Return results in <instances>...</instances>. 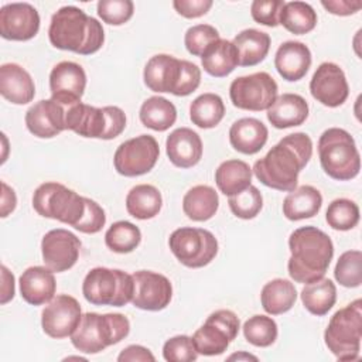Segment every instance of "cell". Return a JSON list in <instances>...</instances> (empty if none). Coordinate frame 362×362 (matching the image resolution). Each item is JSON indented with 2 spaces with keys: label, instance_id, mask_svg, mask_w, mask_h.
Segmentation results:
<instances>
[{
  "label": "cell",
  "instance_id": "cell-41",
  "mask_svg": "<svg viewBox=\"0 0 362 362\" xmlns=\"http://www.w3.org/2000/svg\"><path fill=\"white\" fill-rule=\"evenodd\" d=\"M325 219L335 230H349L359 222V206L348 198L334 199L327 208Z\"/></svg>",
  "mask_w": 362,
  "mask_h": 362
},
{
  "label": "cell",
  "instance_id": "cell-39",
  "mask_svg": "<svg viewBox=\"0 0 362 362\" xmlns=\"http://www.w3.org/2000/svg\"><path fill=\"white\" fill-rule=\"evenodd\" d=\"M141 242L140 229L129 221L115 222L105 233L106 246L116 253H130Z\"/></svg>",
  "mask_w": 362,
  "mask_h": 362
},
{
  "label": "cell",
  "instance_id": "cell-11",
  "mask_svg": "<svg viewBox=\"0 0 362 362\" xmlns=\"http://www.w3.org/2000/svg\"><path fill=\"white\" fill-rule=\"evenodd\" d=\"M168 246L177 260L191 269H199L209 264L218 253V240L206 229L184 226L175 229Z\"/></svg>",
  "mask_w": 362,
  "mask_h": 362
},
{
  "label": "cell",
  "instance_id": "cell-40",
  "mask_svg": "<svg viewBox=\"0 0 362 362\" xmlns=\"http://www.w3.org/2000/svg\"><path fill=\"white\" fill-rule=\"evenodd\" d=\"M277 334L276 321L267 315H253L243 324V335L246 341L255 346H270L277 339Z\"/></svg>",
  "mask_w": 362,
  "mask_h": 362
},
{
  "label": "cell",
  "instance_id": "cell-21",
  "mask_svg": "<svg viewBox=\"0 0 362 362\" xmlns=\"http://www.w3.org/2000/svg\"><path fill=\"white\" fill-rule=\"evenodd\" d=\"M66 106L55 99H42L25 112L28 132L40 139H51L66 130Z\"/></svg>",
  "mask_w": 362,
  "mask_h": 362
},
{
  "label": "cell",
  "instance_id": "cell-16",
  "mask_svg": "<svg viewBox=\"0 0 362 362\" xmlns=\"http://www.w3.org/2000/svg\"><path fill=\"white\" fill-rule=\"evenodd\" d=\"M79 238L62 228L47 232L41 240L42 262L54 273L69 270L79 257Z\"/></svg>",
  "mask_w": 362,
  "mask_h": 362
},
{
  "label": "cell",
  "instance_id": "cell-48",
  "mask_svg": "<svg viewBox=\"0 0 362 362\" xmlns=\"http://www.w3.org/2000/svg\"><path fill=\"white\" fill-rule=\"evenodd\" d=\"M85 214L82 216V219L78 222V225L75 226L76 230L82 232V233H98L106 223V215L103 208L95 202L90 198L85 197Z\"/></svg>",
  "mask_w": 362,
  "mask_h": 362
},
{
  "label": "cell",
  "instance_id": "cell-15",
  "mask_svg": "<svg viewBox=\"0 0 362 362\" xmlns=\"http://www.w3.org/2000/svg\"><path fill=\"white\" fill-rule=\"evenodd\" d=\"M82 318L78 300L68 294H58L42 310V331L55 339L66 338L74 334Z\"/></svg>",
  "mask_w": 362,
  "mask_h": 362
},
{
  "label": "cell",
  "instance_id": "cell-18",
  "mask_svg": "<svg viewBox=\"0 0 362 362\" xmlns=\"http://www.w3.org/2000/svg\"><path fill=\"white\" fill-rule=\"evenodd\" d=\"M310 92L313 98L324 106H341L349 95V86L339 65L322 62L310 81Z\"/></svg>",
  "mask_w": 362,
  "mask_h": 362
},
{
  "label": "cell",
  "instance_id": "cell-45",
  "mask_svg": "<svg viewBox=\"0 0 362 362\" xmlns=\"http://www.w3.org/2000/svg\"><path fill=\"white\" fill-rule=\"evenodd\" d=\"M134 13V4L130 0H100L98 3V16L110 25L127 23Z\"/></svg>",
  "mask_w": 362,
  "mask_h": 362
},
{
  "label": "cell",
  "instance_id": "cell-33",
  "mask_svg": "<svg viewBox=\"0 0 362 362\" xmlns=\"http://www.w3.org/2000/svg\"><path fill=\"white\" fill-rule=\"evenodd\" d=\"M163 206V197L158 188L150 184L133 187L126 197V209L136 219H151L158 215Z\"/></svg>",
  "mask_w": 362,
  "mask_h": 362
},
{
  "label": "cell",
  "instance_id": "cell-37",
  "mask_svg": "<svg viewBox=\"0 0 362 362\" xmlns=\"http://www.w3.org/2000/svg\"><path fill=\"white\" fill-rule=\"evenodd\" d=\"M225 116V105L216 93H202L189 105V119L201 129H212L221 123Z\"/></svg>",
  "mask_w": 362,
  "mask_h": 362
},
{
  "label": "cell",
  "instance_id": "cell-54",
  "mask_svg": "<svg viewBox=\"0 0 362 362\" xmlns=\"http://www.w3.org/2000/svg\"><path fill=\"white\" fill-rule=\"evenodd\" d=\"M228 359H229V361H232V359H238V361H240V359H253V361H257L256 356H253V355H250V354H243V352H240V354H233V355H230Z\"/></svg>",
  "mask_w": 362,
  "mask_h": 362
},
{
  "label": "cell",
  "instance_id": "cell-19",
  "mask_svg": "<svg viewBox=\"0 0 362 362\" xmlns=\"http://www.w3.org/2000/svg\"><path fill=\"white\" fill-rule=\"evenodd\" d=\"M40 30V14L28 3H8L0 8V35L11 41H28Z\"/></svg>",
  "mask_w": 362,
  "mask_h": 362
},
{
  "label": "cell",
  "instance_id": "cell-3",
  "mask_svg": "<svg viewBox=\"0 0 362 362\" xmlns=\"http://www.w3.org/2000/svg\"><path fill=\"white\" fill-rule=\"evenodd\" d=\"M48 37L55 48L81 55L95 54L105 42L102 24L75 6H64L52 14Z\"/></svg>",
  "mask_w": 362,
  "mask_h": 362
},
{
  "label": "cell",
  "instance_id": "cell-20",
  "mask_svg": "<svg viewBox=\"0 0 362 362\" xmlns=\"http://www.w3.org/2000/svg\"><path fill=\"white\" fill-rule=\"evenodd\" d=\"M86 88V74L83 68L72 61L57 64L49 74V89L52 99L64 106L81 102Z\"/></svg>",
  "mask_w": 362,
  "mask_h": 362
},
{
  "label": "cell",
  "instance_id": "cell-4",
  "mask_svg": "<svg viewBox=\"0 0 362 362\" xmlns=\"http://www.w3.org/2000/svg\"><path fill=\"white\" fill-rule=\"evenodd\" d=\"M143 79L153 92L187 96L199 86L201 69L189 61L168 54H157L147 61Z\"/></svg>",
  "mask_w": 362,
  "mask_h": 362
},
{
  "label": "cell",
  "instance_id": "cell-12",
  "mask_svg": "<svg viewBox=\"0 0 362 362\" xmlns=\"http://www.w3.org/2000/svg\"><path fill=\"white\" fill-rule=\"evenodd\" d=\"M240 322L238 315L230 310L214 311L204 325L192 335L198 355L215 356L223 354L229 344L238 337Z\"/></svg>",
  "mask_w": 362,
  "mask_h": 362
},
{
  "label": "cell",
  "instance_id": "cell-28",
  "mask_svg": "<svg viewBox=\"0 0 362 362\" xmlns=\"http://www.w3.org/2000/svg\"><path fill=\"white\" fill-rule=\"evenodd\" d=\"M322 205L321 192L313 185H301L284 198L283 215L290 221H301L315 216Z\"/></svg>",
  "mask_w": 362,
  "mask_h": 362
},
{
  "label": "cell",
  "instance_id": "cell-49",
  "mask_svg": "<svg viewBox=\"0 0 362 362\" xmlns=\"http://www.w3.org/2000/svg\"><path fill=\"white\" fill-rule=\"evenodd\" d=\"M175 11L185 18H198L209 11L212 0H174Z\"/></svg>",
  "mask_w": 362,
  "mask_h": 362
},
{
  "label": "cell",
  "instance_id": "cell-32",
  "mask_svg": "<svg viewBox=\"0 0 362 362\" xmlns=\"http://www.w3.org/2000/svg\"><path fill=\"white\" fill-rule=\"evenodd\" d=\"M215 182L222 194L232 197L252 185V168L242 160H226L216 168Z\"/></svg>",
  "mask_w": 362,
  "mask_h": 362
},
{
  "label": "cell",
  "instance_id": "cell-14",
  "mask_svg": "<svg viewBox=\"0 0 362 362\" xmlns=\"http://www.w3.org/2000/svg\"><path fill=\"white\" fill-rule=\"evenodd\" d=\"M158 156L157 140L150 134H140L123 141L116 148L113 165L120 175L139 177L153 170Z\"/></svg>",
  "mask_w": 362,
  "mask_h": 362
},
{
  "label": "cell",
  "instance_id": "cell-25",
  "mask_svg": "<svg viewBox=\"0 0 362 362\" xmlns=\"http://www.w3.org/2000/svg\"><path fill=\"white\" fill-rule=\"evenodd\" d=\"M0 93L14 105H25L34 99L35 85L31 75L18 64L0 66Z\"/></svg>",
  "mask_w": 362,
  "mask_h": 362
},
{
  "label": "cell",
  "instance_id": "cell-5",
  "mask_svg": "<svg viewBox=\"0 0 362 362\" xmlns=\"http://www.w3.org/2000/svg\"><path fill=\"white\" fill-rule=\"evenodd\" d=\"M130 332V322L119 313H85L71 335L72 345L83 354H98L124 339Z\"/></svg>",
  "mask_w": 362,
  "mask_h": 362
},
{
  "label": "cell",
  "instance_id": "cell-53",
  "mask_svg": "<svg viewBox=\"0 0 362 362\" xmlns=\"http://www.w3.org/2000/svg\"><path fill=\"white\" fill-rule=\"evenodd\" d=\"M1 304L8 303L14 297V276L13 273L3 264L1 266Z\"/></svg>",
  "mask_w": 362,
  "mask_h": 362
},
{
  "label": "cell",
  "instance_id": "cell-46",
  "mask_svg": "<svg viewBox=\"0 0 362 362\" xmlns=\"http://www.w3.org/2000/svg\"><path fill=\"white\" fill-rule=\"evenodd\" d=\"M163 356L168 362H192L197 361L198 352L191 337L175 335L164 342Z\"/></svg>",
  "mask_w": 362,
  "mask_h": 362
},
{
  "label": "cell",
  "instance_id": "cell-43",
  "mask_svg": "<svg viewBox=\"0 0 362 362\" xmlns=\"http://www.w3.org/2000/svg\"><path fill=\"white\" fill-rule=\"evenodd\" d=\"M228 204L235 216L240 219H252L260 212L263 197L255 185H249L242 192L229 197Z\"/></svg>",
  "mask_w": 362,
  "mask_h": 362
},
{
  "label": "cell",
  "instance_id": "cell-2",
  "mask_svg": "<svg viewBox=\"0 0 362 362\" xmlns=\"http://www.w3.org/2000/svg\"><path fill=\"white\" fill-rule=\"evenodd\" d=\"M291 256L287 267L297 283H313L324 277L334 256L331 238L315 226H301L288 238Z\"/></svg>",
  "mask_w": 362,
  "mask_h": 362
},
{
  "label": "cell",
  "instance_id": "cell-7",
  "mask_svg": "<svg viewBox=\"0 0 362 362\" xmlns=\"http://www.w3.org/2000/svg\"><path fill=\"white\" fill-rule=\"evenodd\" d=\"M66 130L82 137L112 140L126 127V115L117 106L95 107L82 102L66 106Z\"/></svg>",
  "mask_w": 362,
  "mask_h": 362
},
{
  "label": "cell",
  "instance_id": "cell-42",
  "mask_svg": "<svg viewBox=\"0 0 362 362\" xmlns=\"http://www.w3.org/2000/svg\"><path fill=\"white\" fill-rule=\"evenodd\" d=\"M335 280L348 288L359 287L362 283V253L361 250L344 252L334 270Z\"/></svg>",
  "mask_w": 362,
  "mask_h": 362
},
{
  "label": "cell",
  "instance_id": "cell-29",
  "mask_svg": "<svg viewBox=\"0 0 362 362\" xmlns=\"http://www.w3.org/2000/svg\"><path fill=\"white\" fill-rule=\"evenodd\" d=\"M232 44L238 51V65L253 66L266 58L270 49V35L255 28H247L240 31Z\"/></svg>",
  "mask_w": 362,
  "mask_h": 362
},
{
  "label": "cell",
  "instance_id": "cell-50",
  "mask_svg": "<svg viewBox=\"0 0 362 362\" xmlns=\"http://www.w3.org/2000/svg\"><path fill=\"white\" fill-rule=\"evenodd\" d=\"M322 7L335 16H351L361 10L362 1H349V0H322Z\"/></svg>",
  "mask_w": 362,
  "mask_h": 362
},
{
  "label": "cell",
  "instance_id": "cell-36",
  "mask_svg": "<svg viewBox=\"0 0 362 362\" xmlns=\"http://www.w3.org/2000/svg\"><path fill=\"white\" fill-rule=\"evenodd\" d=\"M301 301L307 311L321 317L325 315L337 301V287L329 279L308 283L301 290Z\"/></svg>",
  "mask_w": 362,
  "mask_h": 362
},
{
  "label": "cell",
  "instance_id": "cell-1",
  "mask_svg": "<svg viewBox=\"0 0 362 362\" xmlns=\"http://www.w3.org/2000/svg\"><path fill=\"white\" fill-rule=\"evenodd\" d=\"M313 156V141L305 133H291L273 146L253 165V174L266 187L277 191H293L300 171Z\"/></svg>",
  "mask_w": 362,
  "mask_h": 362
},
{
  "label": "cell",
  "instance_id": "cell-13",
  "mask_svg": "<svg viewBox=\"0 0 362 362\" xmlns=\"http://www.w3.org/2000/svg\"><path fill=\"white\" fill-rule=\"evenodd\" d=\"M229 96L238 109L252 112L267 110L277 98V83L267 72L239 76L232 81Z\"/></svg>",
  "mask_w": 362,
  "mask_h": 362
},
{
  "label": "cell",
  "instance_id": "cell-6",
  "mask_svg": "<svg viewBox=\"0 0 362 362\" xmlns=\"http://www.w3.org/2000/svg\"><path fill=\"white\" fill-rule=\"evenodd\" d=\"M320 163L327 175L338 181L355 178L361 170V156L354 137L344 129H327L318 140Z\"/></svg>",
  "mask_w": 362,
  "mask_h": 362
},
{
  "label": "cell",
  "instance_id": "cell-8",
  "mask_svg": "<svg viewBox=\"0 0 362 362\" xmlns=\"http://www.w3.org/2000/svg\"><path fill=\"white\" fill-rule=\"evenodd\" d=\"M361 339L362 300L358 298L331 317L324 332V341L337 359L355 361L359 358Z\"/></svg>",
  "mask_w": 362,
  "mask_h": 362
},
{
  "label": "cell",
  "instance_id": "cell-24",
  "mask_svg": "<svg viewBox=\"0 0 362 362\" xmlns=\"http://www.w3.org/2000/svg\"><path fill=\"white\" fill-rule=\"evenodd\" d=\"M274 66L283 79L288 82L300 81L311 66L310 48L300 41L283 42L276 51Z\"/></svg>",
  "mask_w": 362,
  "mask_h": 362
},
{
  "label": "cell",
  "instance_id": "cell-44",
  "mask_svg": "<svg viewBox=\"0 0 362 362\" xmlns=\"http://www.w3.org/2000/svg\"><path fill=\"white\" fill-rule=\"evenodd\" d=\"M219 40V33L209 24H197L187 30L184 44L191 55L201 57L204 51L215 41Z\"/></svg>",
  "mask_w": 362,
  "mask_h": 362
},
{
  "label": "cell",
  "instance_id": "cell-10",
  "mask_svg": "<svg viewBox=\"0 0 362 362\" xmlns=\"http://www.w3.org/2000/svg\"><path fill=\"white\" fill-rule=\"evenodd\" d=\"M33 208L44 218L76 226L85 214V197L59 182H44L33 194Z\"/></svg>",
  "mask_w": 362,
  "mask_h": 362
},
{
  "label": "cell",
  "instance_id": "cell-23",
  "mask_svg": "<svg viewBox=\"0 0 362 362\" xmlns=\"http://www.w3.org/2000/svg\"><path fill=\"white\" fill-rule=\"evenodd\" d=\"M57 290L54 272L47 266H31L20 276V293L25 303L42 305L49 303Z\"/></svg>",
  "mask_w": 362,
  "mask_h": 362
},
{
  "label": "cell",
  "instance_id": "cell-9",
  "mask_svg": "<svg viewBox=\"0 0 362 362\" xmlns=\"http://www.w3.org/2000/svg\"><path fill=\"white\" fill-rule=\"evenodd\" d=\"M82 293L93 305L123 307L133 298V276L119 269L95 267L85 276Z\"/></svg>",
  "mask_w": 362,
  "mask_h": 362
},
{
  "label": "cell",
  "instance_id": "cell-22",
  "mask_svg": "<svg viewBox=\"0 0 362 362\" xmlns=\"http://www.w3.org/2000/svg\"><path fill=\"white\" fill-rule=\"evenodd\" d=\"M165 151L175 167L189 168L198 164L202 157V140L192 129L178 127L167 137Z\"/></svg>",
  "mask_w": 362,
  "mask_h": 362
},
{
  "label": "cell",
  "instance_id": "cell-35",
  "mask_svg": "<svg viewBox=\"0 0 362 362\" xmlns=\"http://www.w3.org/2000/svg\"><path fill=\"white\" fill-rule=\"evenodd\" d=\"M139 116L143 126L156 132H165L175 123L177 109L168 99L151 96L143 102Z\"/></svg>",
  "mask_w": 362,
  "mask_h": 362
},
{
  "label": "cell",
  "instance_id": "cell-26",
  "mask_svg": "<svg viewBox=\"0 0 362 362\" xmlns=\"http://www.w3.org/2000/svg\"><path fill=\"white\" fill-rule=\"evenodd\" d=\"M267 137L266 124L255 117H242L229 129L230 146L242 154H256L263 148Z\"/></svg>",
  "mask_w": 362,
  "mask_h": 362
},
{
  "label": "cell",
  "instance_id": "cell-31",
  "mask_svg": "<svg viewBox=\"0 0 362 362\" xmlns=\"http://www.w3.org/2000/svg\"><path fill=\"white\" fill-rule=\"evenodd\" d=\"M218 206V192L209 185H195L182 198L184 214L195 222L211 219L216 214Z\"/></svg>",
  "mask_w": 362,
  "mask_h": 362
},
{
  "label": "cell",
  "instance_id": "cell-47",
  "mask_svg": "<svg viewBox=\"0 0 362 362\" xmlns=\"http://www.w3.org/2000/svg\"><path fill=\"white\" fill-rule=\"evenodd\" d=\"M284 4L283 0H255L250 6L252 18L259 24L276 27L280 24V13Z\"/></svg>",
  "mask_w": 362,
  "mask_h": 362
},
{
  "label": "cell",
  "instance_id": "cell-34",
  "mask_svg": "<svg viewBox=\"0 0 362 362\" xmlns=\"http://www.w3.org/2000/svg\"><path fill=\"white\" fill-rule=\"evenodd\" d=\"M297 300V290L290 280L274 279L266 283L260 293L262 307L267 314L287 313Z\"/></svg>",
  "mask_w": 362,
  "mask_h": 362
},
{
  "label": "cell",
  "instance_id": "cell-51",
  "mask_svg": "<svg viewBox=\"0 0 362 362\" xmlns=\"http://www.w3.org/2000/svg\"><path fill=\"white\" fill-rule=\"evenodd\" d=\"M119 362H134V361H141V362H154L156 358L151 354L150 349L141 346V345H129L126 346L117 356Z\"/></svg>",
  "mask_w": 362,
  "mask_h": 362
},
{
  "label": "cell",
  "instance_id": "cell-30",
  "mask_svg": "<svg viewBox=\"0 0 362 362\" xmlns=\"http://www.w3.org/2000/svg\"><path fill=\"white\" fill-rule=\"evenodd\" d=\"M201 64L204 71L211 76H228L238 66V51L232 41L219 38L204 51Z\"/></svg>",
  "mask_w": 362,
  "mask_h": 362
},
{
  "label": "cell",
  "instance_id": "cell-52",
  "mask_svg": "<svg viewBox=\"0 0 362 362\" xmlns=\"http://www.w3.org/2000/svg\"><path fill=\"white\" fill-rule=\"evenodd\" d=\"M1 212L0 216L6 218L8 214H11L16 209L17 205V197L13 188H10L4 181L1 182Z\"/></svg>",
  "mask_w": 362,
  "mask_h": 362
},
{
  "label": "cell",
  "instance_id": "cell-38",
  "mask_svg": "<svg viewBox=\"0 0 362 362\" xmlns=\"http://www.w3.org/2000/svg\"><path fill=\"white\" fill-rule=\"evenodd\" d=\"M280 24L293 34H307L317 25V13L308 3L288 1L280 13Z\"/></svg>",
  "mask_w": 362,
  "mask_h": 362
},
{
  "label": "cell",
  "instance_id": "cell-27",
  "mask_svg": "<svg viewBox=\"0 0 362 362\" xmlns=\"http://www.w3.org/2000/svg\"><path fill=\"white\" fill-rule=\"evenodd\" d=\"M308 117V103L297 93H283L267 109V120L276 129L300 126Z\"/></svg>",
  "mask_w": 362,
  "mask_h": 362
},
{
  "label": "cell",
  "instance_id": "cell-17",
  "mask_svg": "<svg viewBox=\"0 0 362 362\" xmlns=\"http://www.w3.org/2000/svg\"><path fill=\"white\" fill-rule=\"evenodd\" d=\"M132 276L134 281L132 303L134 307L146 311H160L170 304L173 286L165 276L150 270H139Z\"/></svg>",
  "mask_w": 362,
  "mask_h": 362
}]
</instances>
